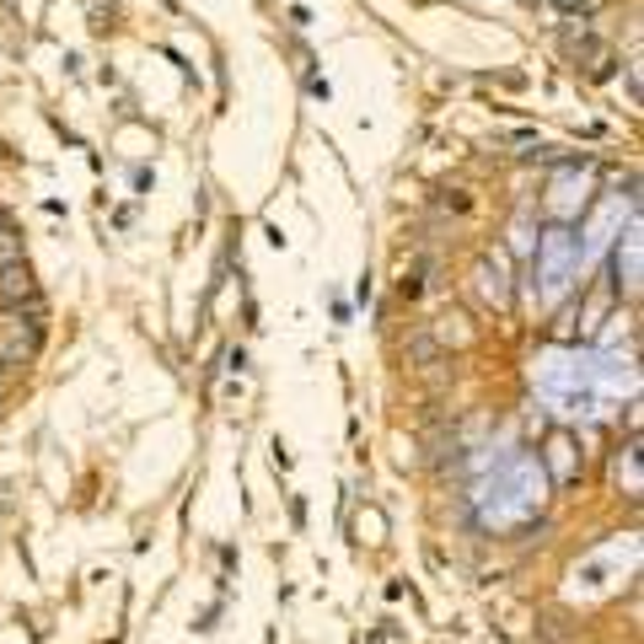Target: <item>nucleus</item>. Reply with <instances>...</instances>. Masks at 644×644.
I'll return each instance as SVG.
<instances>
[{"instance_id":"6","label":"nucleus","mask_w":644,"mask_h":644,"mask_svg":"<svg viewBox=\"0 0 644 644\" xmlns=\"http://www.w3.org/2000/svg\"><path fill=\"white\" fill-rule=\"evenodd\" d=\"M0 301H11V306H16V301H33V279H27V269L11 264V269L0 275Z\"/></svg>"},{"instance_id":"2","label":"nucleus","mask_w":644,"mask_h":644,"mask_svg":"<svg viewBox=\"0 0 644 644\" xmlns=\"http://www.w3.org/2000/svg\"><path fill=\"white\" fill-rule=\"evenodd\" d=\"M538 258H543V301H548V306H553V301H564V290L585 275V269H580V242H574L564 226L543 237Z\"/></svg>"},{"instance_id":"5","label":"nucleus","mask_w":644,"mask_h":644,"mask_svg":"<svg viewBox=\"0 0 644 644\" xmlns=\"http://www.w3.org/2000/svg\"><path fill=\"white\" fill-rule=\"evenodd\" d=\"M483 295H489L494 306L510 301V285H505V253H494V258L483 264Z\"/></svg>"},{"instance_id":"8","label":"nucleus","mask_w":644,"mask_h":644,"mask_svg":"<svg viewBox=\"0 0 644 644\" xmlns=\"http://www.w3.org/2000/svg\"><path fill=\"white\" fill-rule=\"evenodd\" d=\"M0 258H5V264L16 258V242H11V231H5V226H0Z\"/></svg>"},{"instance_id":"1","label":"nucleus","mask_w":644,"mask_h":644,"mask_svg":"<svg viewBox=\"0 0 644 644\" xmlns=\"http://www.w3.org/2000/svg\"><path fill=\"white\" fill-rule=\"evenodd\" d=\"M543 489H548V478H543L538 457L510 452V457L494 462V472L478 483L472 500L483 505V521H489V527H516L521 516H532V510L543 505Z\"/></svg>"},{"instance_id":"3","label":"nucleus","mask_w":644,"mask_h":644,"mask_svg":"<svg viewBox=\"0 0 644 644\" xmlns=\"http://www.w3.org/2000/svg\"><path fill=\"white\" fill-rule=\"evenodd\" d=\"M585 204V178H574V173H564L558 184H553V199H548V210L558 215V220H569L574 210Z\"/></svg>"},{"instance_id":"4","label":"nucleus","mask_w":644,"mask_h":644,"mask_svg":"<svg viewBox=\"0 0 644 644\" xmlns=\"http://www.w3.org/2000/svg\"><path fill=\"white\" fill-rule=\"evenodd\" d=\"M618 275L629 285V295L640 290V226H629V237H623V248H618Z\"/></svg>"},{"instance_id":"7","label":"nucleus","mask_w":644,"mask_h":644,"mask_svg":"<svg viewBox=\"0 0 644 644\" xmlns=\"http://www.w3.org/2000/svg\"><path fill=\"white\" fill-rule=\"evenodd\" d=\"M548 452H553V478H558V483H569V478H574V457H569L574 446H569V441L558 435V441H553Z\"/></svg>"}]
</instances>
